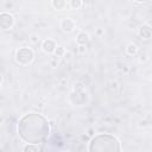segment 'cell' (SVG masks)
<instances>
[{"label":"cell","instance_id":"cell-1","mask_svg":"<svg viewBox=\"0 0 152 152\" xmlns=\"http://www.w3.org/2000/svg\"><path fill=\"white\" fill-rule=\"evenodd\" d=\"M50 131V121L40 113H26L17 122V133L25 144L39 145L44 142L49 138Z\"/></svg>","mask_w":152,"mask_h":152},{"label":"cell","instance_id":"cell-2","mask_svg":"<svg viewBox=\"0 0 152 152\" xmlns=\"http://www.w3.org/2000/svg\"><path fill=\"white\" fill-rule=\"evenodd\" d=\"M120 140L110 133H97L88 142V152H121Z\"/></svg>","mask_w":152,"mask_h":152},{"label":"cell","instance_id":"cell-3","mask_svg":"<svg viewBox=\"0 0 152 152\" xmlns=\"http://www.w3.org/2000/svg\"><path fill=\"white\" fill-rule=\"evenodd\" d=\"M14 58H15V62L19 65L27 66L34 59V51L28 46H21L15 51Z\"/></svg>","mask_w":152,"mask_h":152},{"label":"cell","instance_id":"cell-4","mask_svg":"<svg viewBox=\"0 0 152 152\" xmlns=\"http://www.w3.org/2000/svg\"><path fill=\"white\" fill-rule=\"evenodd\" d=\"M70 102L75 106H84L89 101V94L83 89V90H72L70 93Z\"/></svg>","mask_w":152,"mask_h":152},{"label":"cell","instance_id":"cell-5","mask_svg":"<svg viewBox=\"0 0 152 152\" xmlns=\"http://www.w3.org/2000/svg\"><path fill=\"white\" fill-rule=\"evenodd\" d=\"M15 18L10 12H1L0 13V27L2 30H10L14 26Z\"/></svg>","mask_w":152,"mask_h":152},{"label":"cell","instance_id":"cell-6","mask_svg":"<svg viewBox=\"0 0 152 152\" xmlns=\"http://www.w3.org/2000/svg\"><path fill=\"white\" fill-rule=\"evenodd\" d=\"M57 46H58V45L56 44V42H55L53 39H50V38L44 39V40L42 42V45H40L43 52L46 53V55H52V53H55Z\"/></svg>","mask_w":152,"mask_h":152},{"label":"cell","instance_id":"cell-7","mask_svg":"<svg viewBox=\"0 0 152 152\" xmlns=\"http://www.w3.org/2000/svg\"><path fill=\"white\" fill-rule=\"evenodd\" d=\"M75 27H76V21L72 18L66 17V18H63L61 20V28H62L63 32L70 33V32H72L75 30Z\"/></svg>","mask_w":152,"mask_h":152},{"label":"cell","instance_id":"cell-8","mask_svg":"<svg viewBox=\"0 0 152 152\" xmlns=\"http://www.w3.org/2000/svg\"><path fill=\"white\" fill-rule=\"evenodd\" d=\"M138 36L141 39H150L152 37V26L148 24H142L138 28Z\"/></svg>","mask_w":152,"mask_h":152},{"label":"cell","instance_id":"cell-9","mask_svg":"<svg viewBox=\"0 0 152 152\" xmlns=\"http://www.w3.org/2000/svg\"><path fill=\"white\" fill-rule=\"evenodd\" d=\"M89 40H90L89 34H88L86 31H81V32H78L77 36H76V43H77V45H83V46H86V45L89 43Z\"/></svg>","mask_w":152,"mask_h":152},{"label":"cell","instance_id":"cell-10","mask_svg":"<svg viewBox=\"0 0 152 152\" xmlns=\"http://www.w3.org/2000/svg\"><path fill=\"white\" fill-rule=\"evenodd\" d=\"M51 6L55 8V10H58V11H63L68 6V2L64 1V0H53L51 1Z\"/></svg>","mask_w":152,"mask_h":152},{"label":"cell","instance_id":"cell-11","mask_svg":"<svg viewBox=\"0 0 152 152\" xmlns=\"http://www.w3.org/2000/svg\"><path fill=\"white\" fill-rule=\"evenodd\" d=\"M139 51V46L135 44V43H129L127 46H126V53L128 56H135Z\"/></svg>","mask_w":152,"mask_h":152},{"label":"cell","instance_id":"cell-12","mask_svg":"<svg viewBox=\"0 0 152 152\" xmlns=\"http://www.w3.org/2000/svg\"><path fill=\"white\" fill-rule=\"evenodd\" d=\"M21 152H39V146L36 144H25Z\"/></svg>","mask_w":152,"mask_h":152},{"label":"cell","instance_id":"cell-13","mask_svg":"<svg viewBox=\"0 0 152 152\" xmlns=\"http://www.w3.org/2000/svg\"><path fill=\"white\" fill-rule=\"evenodd\" d=\"M69 5H70V7H71L72 10H78V8L82 7L83 2H82L81 0H71V1L69 2Z\"/></svg>","mask_w":152,"mask_h":152},{"label":"cell","instance_id":"cell-14","mask_svg":"<svg viewBox=\"0 0 152 152\" xmlns=\"http://www.w3.org/2000/svg\"><path fill=\"white\" fill-rule=\"evenodd\" d=\"M65 55V49L63 46H57L56 51H55V56L58 58V57H63Z\"/></svg>","mask_w":152,"mask_h":152},{"label":"cell","instance_id":"cell-15","mask_svg":"<svg viewBox=\"0 0 152 152\" xmlns=\"http://www.w3.org/2000/svg\"><path fill=\"white\" fill-rule=\"evenodd\" d=\"M28 39H30V42H31L32 44H37V43L40 40V38H39V36H38L37 33H32Z\"/></svg>","mask_w":152,"mask_h":152},{"label":"cell","instance_id":"cell-16","mask_svg":"<svg viewBox=\"0 0 152 152\" xmlns=\"http://www.w3.org/2000/svg\"><path fill=\"white\" fill-rule=\"evenodd\" d=\"M83 89H84V84H83L81 81L76 82V83L74 84V88H72V90H83Z\"/></svg>","mask_w":152,"mask_h":152},{"label":"cell","instance_id":"cell-17","mask_svg":"<svg viewBox=\"0 0 152 152\" xmlns=\"http://www.w3.org/2000/svg\"><path fill=\"white\" fill-rule=\"evenodd\" d=\"M116 69H119V70H121V71H128V68L124 64V63H121V62H116Z\"/></svg>","mask_w":152,"mask_h":152},{"label":"cell","instance_id":"cell-18","mask_svg":"<svg viewBox=\"0 0 152 152\" xmlns=\"http://www.w3.org/2000/svg\"><path fill=\"white\" fill-rule=\"evenodd\" d=\"M87 135L91 139L94 135H95V129L93 128V127H90V128H88V131H87Z\"/></svg>","mask_w":152,"mask_h":152},{"label":"cell","instance_id":"cell-19","mask_svg":"<svg viewBox=\"0 0 152 152\" xmlns=\"http://www.w3.org/2000/svg\"><path fill=\"white\" fill-rule=\"evenodd\" d=\"M77 51H78L80 53H86L87 48H86V46H83V45H77Z\"/></svg>","mask_w":152,"mask_h":152},{"label":"cell","instance_id":"cell-20","mask_svg":"<svg viewBox=\"0 0 152 152\" xmlns=\"http://www.w3.org/2000/svg\"><path fill=\"white\" fill-rule=\"evenodd\" d=\"M139 61H140V62H146V61H147V55L144 53V52L140 53V55H139Z\"/></svg>","mask_w":152,"mask_h":152},{"label":"cell","instance_id":"cell-21","mask_svg":"<svg viewBox=\"0 0 152 152\" xmlns=\"http://www.w3.org/2000/svg\"><path fill=\"white\" fill-rule=\"evenodd\" d=\"M110 88L116 90V89L119 88V83H118L116 81H110Z\"/></svg>","mask_w":152,"mask_h":152},{"label":"cell","instance_id":"cell-22","mask_svg":"<svg viewBox=\"0 0 152 152\" xmlns=\"http://www.w3.org/2000/svg\"><path fill=\"white\" fill-rule=\"evenodd\" d=\"M56 59H57V57L55 56V58H51V59H50V62H49V63L51 64V66H53V68H55V66H57V61H56Z\"/></svg>","mask_w":152,"mask_h":152},{"label":"cell","instance_id":"cell-23","mask_svg":"<svg viewBox=\"0 0 152 152\" xmlns=\"http://www.w3.org/2000/svg\"><path fill=\"white\" fill-rule=\"evenodd\" d=\"M96 34H97V36H102V34H103V30H102V28H97V30H96Z\"/></svg>","mask_w":152,"mask_h":152},{"label":"cell","instance_id":"cell-24","mask_svg":"<svg viewBox=\"0 0 152 152\" xmlns=\"http://www.w3.org/2000/svg\"><path fill=\"white\" fill-rule=\"evenodd\" d=\"M59 152H71V151H69V150H63V151H59Z\"/></svg>","mask_w":152,"mask_h":152},{"label":"cell","instance_id":"cell-25","mask_svg":"<svg viewBox=\"0 0 152 152\" xmlns=\"http://www.w3.org/2000/svg\"><path fill=\"white\" fill-rule=\"evenodd\" d=\"M151 48H152V46H151Z\"/></svg>","mask_w":152,"mask_h":152}]
</instances>
